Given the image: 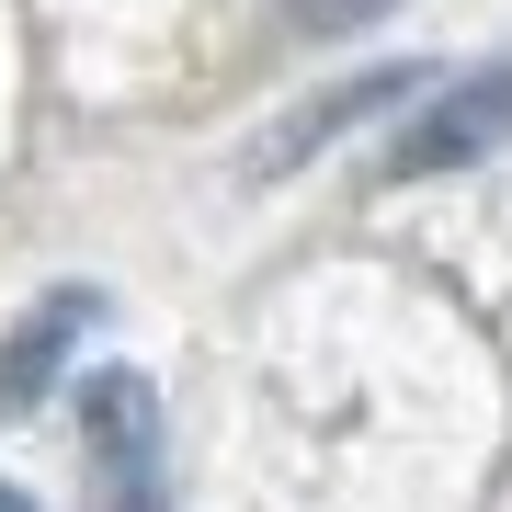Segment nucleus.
<instances>
[{"instance_id":"1","label":"nucleus","mask_w":512,"mask_h":512,"mask_svg":"<svg viewBox=\"0 0 512 512\" xmlns=\"http://www.w3.org/2000/svg\"><path fill=\"white\" fill-rule=\"evenodd\" d=\"M80 444H92V478H103V512H171V467H160V399L148 376H92L80 387Z\"/></svg>"},{"instance_id":"2","label":"nucleus","mask_w":512,"mask_h":512,"mask_svg":"<svg viewBox=\"0 0 512 512\" xmlns=\"http://www.w3.org/2000/svg\"><path fill=\"white\" fill-rule=\"evenodd\" d=\"M501 137H512V57H501V69L444 80V92L421 103L399 137H387V183H433V171H467V160H490Z\"/></svg>"},{"instance_id":"3","label":"nucleus","mask_w":512,"mask_h":512,"mask_svg":"<svg viewBox=\"0 0 512 512\" xmlns=\"http://www.w3.org/2000/svg\"><path fill=\"white\" fill-rule=\"evenodd\" d=\"M92 308H103V296H80V285L35 296V319L0 342V421H23V410H35L46 387H57V365H69V342L92 330Z\"/></svg>"},{"instance_id":"4","label":"nucleus","mask_w":512,"mask_h":512,"mask_svg":"<svg viewBox=\"0 0 512 512\" xmlns=\"http://www.w3.org/2000/svg\"><path fill=\"white\" fill-rule=\"evenodd\" d=\"M387 103H410V69H365V80H342V92H319L308 114H296V126H274V137L251 148V171H262V183H274V171L319 160V148L342 137V126H365V114H387Z\"/></svg>"},{"instance_id":"5","label":"nucleus","mask_w":512,"mask_h":512,"mask_svg":"<svg viewBox=\"0 0 512 512\" xmlns=\"http://www.w3.org/2000/svg\"><path fill=\"white\" fill-rule=\"evenodd\" d=\"M399 0H274V23L296 46H342V35H365V23H387Z\"/></svg>"},{"instance_id":"6","label":"nucleus","mask_w":512,"mask_h":512,"mask_svg":"<svg viewBox=\"0 0 512 512\" xmlns=\"http://www.w3.org/2000/svg\"><path fill=\"white\" fill-rule=\"evenodd\" d=\"M0 512H35V501H23V490H0Z\"/></svg>"}]
</instances>
